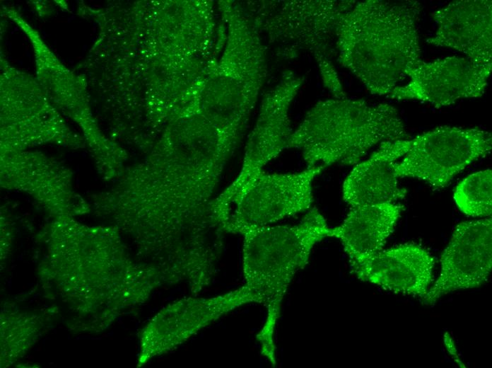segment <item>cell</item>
Here are the masks:
<instances>
[{
    "label": "cell",
    "instance_id": "4fadbf2b",
    "mask_svg": "<svg viewBox=\"0 0 492 368\" xmlns=\"http://www.w3.org/2000/svg\"><path fill=\"white\" fill-rule=\"evenodd\" d=\"M434 265V258L423 247L405 243L380 251L351 272L385 290L423 298L433 281Z\"/></svg>",
    "mask_w": 492,
    "mask_h": 368
},
{
    "label": "cell",
    "instance_id": "8992f818",
    "mask_svg": "<svg viewBox=\"0 0 492 368\" xmlns=\"http://www.w3.org/2000/svg\"><path fill=\"white\" fill-rule=\"evenodd\" d=\"M325 168L308 166L299 172L255 174L230 198L212 200L210 216L220 230L242 234L308 212L313 202L312 182Z\"/></svg>",
    "mask_w": 492,
    "mask_h": 368
},
{
    "label": "cell",
    "instance_id": "9c48e42d",
    "mask_svg": "<svg viewBox=\"0 0 492 368\" xmlns=\"http://www.w3.org/2000/svg\"><path fill=\"white\" fill-rule=\"evenodd\" d=\"M491 71L492 64L457 56L422 61L409 73V82L396 87L387 97L426 102L437 108L451 105L461 99L481 96Z\"/></svg>",
    "mask_w": 492,
    "mask_h": 368
},
{
    "label": "cell",
    "instance_id": "ba28073f",
    "mask_svg": "<svg viewBox=\"0 0 492 368\" xmlns=\"http://www.w3.org/2000/svg\"><path fill=\"white\" fill-rule=\"evenodd\" d=\"M250 303H256V299L245 285L216 297H189L173 302L144 331L139 361L144 362L176 348L213 321Z\"/></svg>",
    "mask_w": 492,
    "mask_h": 368
},
{
    "label": "cell",
    "instance_id": "6da1fadb",
    "mask_svg": "<svg viewBox=\"0 0 492 368\" xmlns=\"http://www.w3.org/2000/svg\"><path fill=\"white\" fill-rule=\"evenodd\" d=\"M176 138L162 159L127 173L113 195L129 230L163 261L211 242L212 195L235 146L204 123Z\"/></svg>",
    "mask_w": 492,
    "mask_h": 368
},
{
    "label": "cell",
    "instance_id": "7a4b0ae2",
    "mask_svg": "<svg viewBox=\"0 0 492 368\" xmlns=\"http://www.w3.org/2000/svg\"><path fill=\"white\" fill-rule=\"evenodd\" d=\"M420 13L416 1H356L336 30L338 62L372 94L387 96L422 62Z\"/></svg>",
    "mask_w": 492,
    "mask_h": 368
},
{
    "label": "cell",
    "instance_id": "5b68a950",
    "mask_svg": "<svg viewBox=\"0 0 492 368\" xmlns=\"http://www.w3.org/2000/svg\"><path fill=\"white\" fill-rule=\"evenodd\" d=\"M356 1H277L269 4L266 27L283 59L308 51L316 60L324 86L336 98L346 96L332 62V42L343 16Z\"/></svg>",
    "mask_w": 492,
    "mask_h": 368
},
{
    "label": "cell",
    "instance_id": "5bb4252c",
    "mask_svg": "<svg viewBox=\"0 0 492 368\" xmlns=\"http://www.w3.org/2000/svg\"><path fill=\"white\" fill-rule=\"evenodd\" d=\"M409 140L382 142L367 160L356 163L344 182V200L356 207L403 199L406 190L399 185L394 166L409 149Z\"/></svg>",
    "mask_w": 492,
    "mask_h": 368
},
{
    "label": "cell",
    "instance_id": "30bf717a",
    "mask_svg": "<svg viewBox=\"0 0 492 368\" xmlns=\"http://www.w3.org/2000/svg\"><path fill=\"white\" fill-rule=\"evenodd\" d=\"M304 82V76L286 70L264 100L257 124L247 143L242 168L221 194L234 195L244 185L283 149L293 133L290 106Z\"/></svg>",
    "mask_w": 492,
    "mask_h": 368
},
{
    "label": "cell",
    "instance_id": "8fae6325",
    "mask_svg": "<svg viewBox=\"0 0 492 368\" xmlns=\"http://www.w3.org/2000/svg\"><path fill=\"white\" fill-rule=\"evenodd\" d=\"M491 235V218L463 222L455 227L441 255L440 275L423 297L426 304L487 281L492 266Z\"/></svg>",
    "mask_w": 492,
    "mask_h": 368
},
{
    "label": "cell",
    "instance_id": "52a82bcc",
    "mask_svg": "<svg viewBox=\"0 0 492 368\" xmlns=\"http://www.w3.org/2000/svg\"><path fill=\"white\" fill-rule=\"evenodd\" d=\"M491 147V134L486 130L438 127L409 140L394 172L398 178H414L434 189L444 188L467 166L488 154Z\"/></svg>",
    "mask_w": 492,
    "mask_h": 368
},
{
    "label": "cell",
    "instance_id": "2e32d148",
    "mask_svg": "<svg viewBox=\"0 0 492 368\" xmlns=\"http://www.w3.org/2000/svg\"><path fill=\"white\" fill-rule=\"evenodd\" d=\"M492 172L487 168L472 173L456 187L454 200L465 214L486 217L492 212Z\"/></svg>",
    "mask_w": 492,
    "mask_h": 368
},
{
    "label": "cell",
    "instance_id": "277c9868",
    "mask_svg": "<svg viewBox=\"0 0 492 368\" xmlns=\"http://www.w3.org/2000/svg\"><path fill=\"white\" fill-rule=\"evenodd\" d=\"M408 137L397 110L387 103L335 98L320 100L293 132L287 149L308 166L354 165L377 144Z\"/></svg>",
    "mask_w": 492,
    "mask_h": 368
},
{
    "label": "cell",
    "instance_id": "3957f363",
    "mask_svg": "<svg viewBox=\"0 0 492 368\" xmlns=\"http://www.w3.org/2000/svg\"><path fill=\"white\" fill-rule=\"evenodd\" d=\"M330 230L323 215L312 207L295 224L268 225L242 234L244 285L256 303L266 309L257 339L262 355L272 365L276 364V328L288 288L308 263L314 246L329 237Z\"/></svg>",
    "mask_w": 492,
    "mask_h": 368
},
{
    "label": "cell",
    "instance_id": "7c38bea8",
    "mask_svg": "<svg viewBox=\"0 0 492 368\" xmlns=\"http://www.w3.org/2000/svg\"><path fill=\"white\" fill-rule=\"evenodd\" d=\"M432 17L438 28L428 43L455 50L476 63L492 64L491 0L455 1Z\"/></svg>",
    "mask_w": 492,
    "mask_h": 368
},
{
    "label": "cell",
    "instance_id": "9a60e30c",
    "mask_svg": "<svg viewBox=\"0 0 492 368\" xmlns=\"http://www.w3.org/2000/svg\"><path fill=\"white\" fill-rule=\"evenodd\" d=\"M403 209L397 203L351 207L342 224L331 228L329 236L341 241L351 270L382 250Z\"/></svg>",
    "mask_w": 492,
    "mask_h": 368
}]
</instances>
